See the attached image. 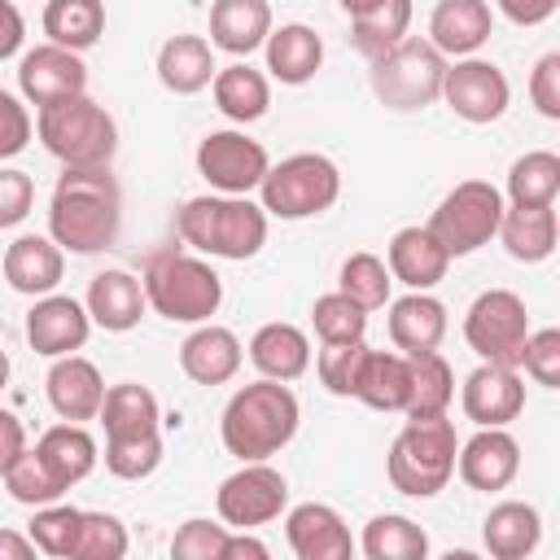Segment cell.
<instances>
[{
	"instance_id": "1",
	"label": "cell",
	"mask_w": 560,
	"mask_h": 560,
	"mask_svg": "<svg viewBox=\"0 0 560 560\" xmlns=\"http://www.w3.org/2000/svg\"><path fill=\"white\" fill-rule=\"evenodd\" d=\"M122 188L109 166H66L48 201V236L70 254H101L118 241Z\"/></svg>"
},
{
	"instance_id": "2",
	"label": "cell",
	"mask_w": 560,
	"mask_h": 560,
	"mask_svg": "<svg viewBox=\"0 0 560 560\" xmlns=\"http://www.w3.org/2000/svg\"><path fill=\"white\" fill-rule=\"evenodd\" d=\"M298 420H302V407H298V394L289 389V381H249L241 385L228 407H223V420H219V438L228 446V455H236L241 464L249 459H271L276 451H284L298 433Z\"/></svg>"
},
{
	"instance_id": "3",
	"label": "cell",
	"mask_w": 560,
	"mask_h": 560,
	"mask_svg": "<svg viewBox=\"0 0 560 560\" xmlns=\"http://www.w3.org/2000/svg\"><path fill=\"white\" fill-rule=\"evenodd\" d=\"M175 232L184 245L210 258L245 262L267 245V210L249 197H228V192H206L179 206Z\"/></svg>"
},
{
	"instance_id": "4",
	"label": "cell",
	"mask_w": 560,
	"mask_h": 560,
	"mask_svg": "<svg viewBox=\"0 0 560 560\" xmlns=\"http://www.w3.org/2000/svg\"><path fill=\"white\" fill-rule=\"evenodd\" d=\"M455 451H459V438L446 416H407V424L398 429L385 455L389 486L411 499L442 494L446 481L455 477Z\"/></svg>"
},
{
	"instance_id": "5",
	"label": "cell",
	"mask_w": 560,
	"mask_h": 560,
	"mask_svg": "<svg viewBox=\"0 0 560 560\" xmlns=\"http://www.w3.org/2000/svg\"><path fill=\"white\" fill-rule=\"evenodd\" d=\"M140 284H144V302L171 324H206L223 306L219 271L184 249H158L144 262Z\"/></svg>"
},
{
	"instance_id": "6",
	"label": "cell",
	"mask_w": 560,
	"mask_h": 560,
	"mask_svg": "<svg viewBox=\"0 0 560 560\" xmlns=\"http://www.w3.org/2000/svg\"><path fill=\"white\" fill-rule=\"evenodd\" d=\"M35 131H39V144L66 166H109L118 153V127L109 109L88 92L39 105Z\"/></svg>"
},
{
	"instance_id": "7",
	"label": "cell",
	"mask_w": 560,
	"mask_h": 560,
	"mask_svg": "<svg viewBox=\"0 0 560 560\" xmlns=\"http://www.w3.org/2000/svg\"><path fill=\"white\" fill-rule=\"evenodd\" d=\"M341 197V171L324 153H293L267 166L258 184V206L271 219H315Z\"/></svg>"
},
{
	"instance_id": "8",
	"label": "cell",
	"mask_w": 560,
	"mask_h": 560,
	"mask_svg": "<svg viewBox=\"0 0 560 560\" xmlns=\"http://www.w3.org/2000/svg\"><path fill=\"white\" fill-rule=\"evenodd\" d=\"M446 57L429 39H398L381 57H372V92L381 105L411 114L442 96Z\"/></svg>"
},
{
	"instance_id": "9",
	"label": "cell",
	"mask_w": 560,
	"mask_h": 560,
	"mask_svg": "<svg viewBox=\"0 0 560 560\" xmlns=\"http://www.w3.org/2000/svg\"><path fill=\"white\" fill-rule=\"evenodd\" d=\"M503 192L490 184V179H459L433 210V219L424 223L438 245L451 254V258H464V254H477L481 245L494 241L499 232V219H503Z\"/></svg>"
},
{
	"instance_id": "10",
	"label": "cell",
	"mask_w": 560,
	"mask_h": 560,
	"mask_svg": "<svg viewBox=\"0 0 560 560\" xmlns=\"http://www.w3.org/2000/svg\"><path fill=\"white\" fill-rule=\"evenodd\" d=\"M529 337V311L525 298L512 289H486L472 298L464 315V341L481 363L521 368V350Z\"/></svg>"
},
{
	"instance_id": "11",
	"label": "cell",
	"mask_w": 560,
	"mask_h": 560,
	"mask_svg": "<svg viewBox=\"0 0 560 560\" xmlns=\"http://www.w3.org/2000/svg\"><path fill=\"white\" fill-rule=\"evenodd\" d=\"M284 508H289V481L267 459L241 464L232 477L219 481V494H214V512L228 529H258L276 521Z\"/></svg>"
},
{
	"instance_id": "12",
	"label": "cell",
	"mask_w": 560,
	"mask_h": 560,
	"mask_svg": "<svg viewBox=\"0 0 560 560\" xmlns=\"http://www.w3.org/2000/svg\"><path fill=\"white\" fill-rule=\"evenodd\" d=\"M267 166H271L267 149H262L258 140H249L245 131H236V127L206 131L201 144H197V175H201L214 192H228V197H249V192H258Z\"/></svg>"
},
{
	"instance_id": "13",
	"label": "cell",
	"mask_w": 560,
	"mask_h": 560,
	"mask_svg": "<svg viewBox=\"0 0 560 560\" xmlns=\"http://www.w3.org/2000/svg\"><path fill=\"white\" fill-rule=\"evenodd\" d=\"M442 101L451 105L455 118H464L472 127H486V122H494V118L508 114L512 83L486 57H455L446 66V74H442Z\"/></svg>"
},
{
	"instance_id": "14",
	"label": "cell",
	"mask_w": 560,
	"mask_h": 560,
	"mask_svg": "<svg viewBox=\"0 0 560 560\" xmlns=\"http://www.w3.org/2000/svg\"><path fill=\"white\" fill-rule=\"evenodd\" d=\"M459 407L477 429H508L525 411V381L521 368L503 363H481L468 372L459 389Z\"/></svg>"
},
{
	"instance_id": "15",
	"label": "cell",
	"mask_w": 560,
	"mask_h": 560,
	"mask_svg": "<svg viewBox=\"0 0 560 560\" xmlns=\"http://www.w3.org/2000/svg\"><path fill=\"white\" fill-rule=\"evenodd\" d=\"M18 92L35 109L52 105L61 96H79V92H88V66L79 52L61 48V44H35L18 61Z\"/></svg>"
},
{
	"instance_id": "16",
	"label": "cell",
	"mask_w": 560,
	"mask_h": 560,
	"mask_svg": "<svg viewBox=\"0 0 560 560\" xmlns=\"http://www.w3.org/2000/svg\"><path fill=\"white\" fill-rule=\"evenodd\" d=\"M88 332H92V315L79 298H66V293H44L35 298V306L26 311V341L35 354L44 359H57V354H74L88 346Z\"/></svg>"
},
{
	"instance_id": "17",
	"label": "cell",
	"mask_w": 560,
	"mask_h": 560,
	"mask_svg": "<svg viewBox=\"0 0 560 560\" xmlns=\"http://www.w3.org/2000/svg\"><path fill=\"white\" fill-rule=\"evenodd\" d=\"M455 472L468 490H508L521 472V446L508 429H477L459 451H455Z\"/></svg>"
},
{
	"instance_id": "18",
	"label": "cell",
	"mask_w": 560,
	"mask_h": 560,
	"mask_svg": "<svg viewBox=\"0 0 560 560\" xmlns=\"http://www.w3.org/2000/svg\"><path fill=\"white\" fill-rule=\"evenodd\" d=\"M44 389H48V407L74 424L96 420V411L105 402V376L83 354H57L48 376H44Z\"/></svg>"
},
{
	"instance_id": "19",
	"label": "cell",
	"mask_w": 560,
	"mask_h": 560,
	"mask_svg": "<svg viewBox=\"0 0 560 560\" xmlns=\"http://www.w3.org/2000/svg\"><path fill=\"white\" fill-rule=\"evenodd\" d=\"M284 538L298 560H350L354 538L337 508L328 503H298L284 516Z\"/></svg>"
},
{
	"instance_id": "20",
	"label": "cell",
	"mask_w": 560,
	"mask_h": 560,
	"mask_svg": "<svg viewBox=\"0 0 560 560\" xmlns=\"http://www.w3.org/2000/svg\"><path fill=\"white\" fill-rule=\"evenodd\" d=\"M241 359H245V350H241L236 332L223 324H210V319L197 324L179 346V368L192 385H228L241 372Z\"/></svg>"
},
{
	"instance_id": "21",
	"label": "cell",
	"mask_w": 560,
	"mask_h": 560,
	"mask_svg": "<svg viewBox=\"0 0 560 560\" xmlns=\"http://www.w3.org/2000/svg\"><path fill=\"white\" fill-rule=\"evenodd\" d=\"M4 280L9 289L26 293V298H44L61 284L66 276V249L52 241V236H39V232H26L18 236L9 249H4Z\"/></svg>"
},
{
	"instance_id": "22",
	"label": "cell",
	"mask_w": 560,
	"mask_h": 560,
	"mask_svg": "<svg viewBox=\"0 0 560 560\" xmlns=\"http://www.w3.org/2000/svg\"><path fill=\"white\" fill-rule=\"evenodd\" d=\"M494 31L486 0H438L429 13V44L442 57H472Z\"/></svg>"
},
{
	"instance_id": "23",
	"label": "cell",
	"mask_w": 560,
	"mask_h": 560,
	"mask_svg": "<svg viewBox=\"0 0 560 560\" xmlns=\"http://www.w3.org/2000/svg\"><path fill=\"white\" fill-rule=\"evenodd\" d=\"M385 267L398 284L407 289H433L442 284L446 267H451V254L438 245V236L429 228H398L389 236V249H385Z\"/></svg>"
},
{
	"instance_id": "24",
	"label": "cell",
	"mask_w": 560,
	"mask_h": 560,
	"mask_svg": "<svg viewBox=\"0 0 560 560\" xmlns=\"http://www.w3.org/2000/svg\"><path fill=\"white\" fill-rule=\"evenodd\" d=\"M389 319L385 332L398 346V354H416V350H438L446 337V306L429 293V289H411L398 302H385Z\"/></svg>"
},
{
	"instance_id": "25",
	"label": "cell",
	"mask_w": 560,
	"mask_h": 560,
	"mask_svg": "<svg viewBox=\"0 0 560 560\" xmlns=\"http://www.w3.org/2000/svg\"><path fill=\"white\" fill-rule=\"evenodd\" d=\"M88 315H92V324L96 328H105V332H131L140 319H144V284H140V276H131V271H101V276H92V284H88Z\"/></svg>"
},
{
	"instance_id": "26",
	"label": "cell",
	"mask_w": 560,
	"mask_h": 560,
	"mask_svg": "<svg viewBox=\"0 0 560 560\" xmlns=\"http://www.w3.org/2000/svg\"><path fill=\"white\" fill-rule=\"evenodd\" d=\"M481 542L494 560H525L538 551L542 542V516L534 503H521V499H503L486 512L481 521Z\"/></svg>"
},
{
	"instance_id": "27",
	"label": "cell",
	"mask_w": 560,
	"mask_h": 560,
	"mask_svg": "<svg viewBox=\"0 0 560 560\" xmlns=\"http://www.w3.org/2000/svg\"><path fill=\"white\" fill-rule=\"evenodd\" d=\"M271 35V4L267 0H214L210 4V48L232 57H249Z\"/></svg>"
},
{
	"instance_id": "28",
	"label": "cell",
	"mask_w": 560,
	"mask_h": 560,
	"mask_svg": "<svg viewBox=\"0 0 560 560\" xmlns=\"http://www.w3.org/2000/svg\"><path fill=\"white\" fill-rule=\"evenodd\" d=\"M262 52H267V70H271V79L289 83V88L311 83V79L319 74V66H324V39H319L306 22L271 26Z\"/></svg>"
},
{
	"instance_id": "29",
	"label": "cell",
	"mask_w": 560,
	"mask_h": 560,
	"mask_svg": "<svg viewBox=\"0 0 560 560\" xmlns=\"http://www.w3.org/2000/svg\"><path fill=\"white\" fill-rule=\"evenodd\" d=\"M214 48L201 35H171L158 48V79L175 96H197L214 79Z\"/></svg>"
},
{
	"instance_id": "30",
	"label": "cell",
	"mask_w": 560,
	"mask_h": 560,
	"mask_svg": "<svg viewBox=\"0 0 560 560\" xmlns=\"http://www.w3.org/2000/svg\"><path fill=\"white\" fill-rule=\"evenodd\" d=\"M494 236L516 262H542L556 254V236H560L556 206H503Z\"/></svg>"
},
{
	"instance_id": "31",
	"label": "cell",
	"mask_w": 560,
	"mask_h": 560,
	"mask_svg": "<svg viewBox=\"0 0 560 560\" xmlns=\"http://www.w3.org/2000/svg\"><path fill=\"white\" fill-rule=\"evenodd\" d=\"M249 363L271 381H298L311 368V341L298 324L271 319L249 337Z\"/></svg>"
},
{
	"instance_id": "32",
	"label": "cell",
	"mask_w": 560,
	"mask_h": 560,
	"mask_svg": "<svg viewBox=\"0 0 560 560\" xmlns=\"http://www.w3.org/2000/svg\"><path fill=\"white\" fill-rule=\"evenodd\" d=\"M35 451H39V459L48 464V472L61 481V490L79 486V481L96 468V459H101L96 438H92L83 424H74V420H61V424L44 429L39 442H35Z\"/></svg>"
},
{
	"instance_id": "33",
	"label": "cell",
	"mask_w": 560,
	"mask_h": 560,
	"mask_svg": "<svg viewBox=\"0 0 560 560\" xmlns=\"http://www.w3.org/2000/svg\"><path fill=\"white\" fill-rule=\"evenodd\" d=\"M96 420L105 424V442L109 438H144V433H162V407L158 394L149 385L122 381L105 389V402L96 411Z\"/></svg>"
},
{
	"instance_id": "34",
	"label": "cell",
	"mask_w": 560,
	"mask_h": 560,
	"mask_svg": "<svg viewBox=\"0 0 560 560\" xmlns=\"http://www.w3.org/2000/svg\"><path fill=\"white\" fill-rule=\"evenodd\" d=\"M210 92H214L219 114L232 118V122H241V127H245V122H258V118L267 114V105H271V83H267V74L254 70L249 61H232V66L214 70Z\"/></svg>"
},
{
	"instance_id": "35",
	"label": "cell",
	"mask_w": 560,
	"mask_h": 560,
	"mask_svg": "<svg viewBox=\"0 0 560 560\" xmlns=\"http://www.w3.org/2000/svg\"><path fill=\"white\" fill-rule=\"evenodd\" d=\"M407 394H411V372H407V354L398 350H368L354 398L368 402L372 411H407Z\"/></svg>"
},
{
	"instance_id": "36",
	"label": "cell",
	"mask_w": 560,
	"mask_h": 560,
	"mask_svg": "<svg viewBox=\"0 0 560 560\" xmlns=\"http://www.w3.org/2000/svg\"><path fill=\"white\" fill-rule=\"evenodd\" d=\"M359 551L368 560H424L429 556V534L402 512H381L363 525Z\"/></svg>"
},
{
	"instance_id": "37",
	"label": "cell",
	"mask_w": 560,
	"mask_h": 560,
	"mask_svg": "<svg viewBox=\"0 0 560 560\" xmlns=\"http://www.w3.org/2000/svg\"><path fill=\"white\" fill-rule=\"evenodd\" d=\"M44 35H48V44L83 52L105 35V4L101 0H48L44 4Z\"/></svg>"
},
{
	"instance_id": "38",
	"label": "cell",
	"mask_w": 560,
	"mask_h": 560,
	"mask_svg": "<svg viewBox=\"0 0 560 560\" xmlns=\"http://www.w3.org/2000/svg\"><path fill=\"white\" fill-rule=\"evenodd\" d=\"M407 372H411V394H407L402 416H446V407L455 398L451 363L438 350H416V354H407Z\"/></svg>"
},
{
	"instance_id": "39",
	"label": "cell",
	"mask_w": 560,
	"mask_h": 560,
	"mask_svg": "<svg viewBox=\"0 0 560 560\" xmlns=\"http://www.w3.org/2000/svg\"><path fill=\"white\" fill-rule=\"evenodd\" d=\"M407 26H411V0H376L372 9H363V13L350 18L354 48L368 61L381 57L385 48H394L398 39H407Z\"/></svg>"
},
{
	"instance_id": "40",
	"label": "cell",
	"mask_w": 560,
	"mask_h": 560,
	"mask_svg": "<svg viewBox=\"0 0 560 560\" xmlns=\"http://www.w3.org/2000/svg\"><path fill=\"white\" fill-rule=\"evenodd\" d=\"M560 192V158L551 149H534L508 171V206H556Z\"/></svg>"
},
{
	"instance_id": "41",
	"label": "cell",
	"mask_w": 560,
	"mask_h": 560,
	"mask_svg": "<svg viewBox=\"0 0 560 560\" xmlns=\"http://www.w3.org/2000/svg\"><path fill=\"white\" fill-rule=\"evenodd\" d=\"M389 284H394V276H389L385 258H376V254H368V249L350 254V258L341 262V276H337V289H341L350 302H359L363 311H381V306L389 302Z\"/></svg>"
},
{
	"instance_id": "42",
	"label": "cell",
	"mask_w": 560,
	"mask_h": 560,
	"mask_svg": "<svg viewBox=\"0 0 560 560\" xmlns=\"http://www.w3.org/2000/svg\"><path fill=\"white\" fill-rule=\"evenodd\" d=\"M4 490L18 499V503H26V508H44V503H57L66 490H61V481L48 472V464L39 459V451L35 446H26L4 472Z\"/></svg>"
},
{
	"instance_id": "43",
	"label": "cell",
	"mask_w": 560,
	"mask_h": 560,
	"mask_svg": "<svg viewBox=\"0 0 560 560\" xmlns=\"http://www.w3.org/2000/svg\"><path fill=\"white\" fill-rule=\"evenodd\" d=\"M311 328H315V337H319L324 346H332V341H359V337L368 332V311H363L359 302H350V298L337 289V293L315 298V306H311Z\"/></svg>"
},
{
	"instance_id": "44",
	"label": "cell",
	"mask_w": 560,
	"mask_h": 560,
	"mask_svg": "<svg viewBox=\"0 0 560 560\" xmlns=\"http://www.w3.org/2000/svg\"><path fill=\"white\" fill-rule=\"evenodd\" d=\"M127 556V525L114 512H83L70 560H122Z\"/></svg>"
},
{
	"instance_id": "45",
	"label": "cell",
	"mask_w": 560,
	"mask_h": 560,
	"mask_svg": "<svg viewBox=\"0 0 560 560\" xmlns=\"http://www.w3.org/2000/svg\"><path fill=\"white\" fill-rule=\"evenodd\" d=\"M79 516H83V508H70V503L35 508V516L26 525L35 551H44L52 560H70V547H74V534H79Z\"/></svg>"
},
{
	"instance_id": "46",
	"label": "cell",
	"mask_w": 560,
	"mask_h": 560,
	"mask_svg": "<svg viewBox=\"0 0 560 560\" xmlns=\"http://www.w3.org/2000/svg\"><path fill=\"white\" fill-rule=\"evenodd\" d=\"M368 350L372 346L363 337L359 341H332V346H324L319 359H315V372H319L324 389L337 394V398H354V385H359V372H363Z\"/></svg>"
},
{
	"instance_id": "47",
	"label": "cell",
	"mask_w": 560,
	"mask_h": 560,
	"mask_svg": "<svg viewBox=\"0 0 560 560\" xmlns=\"http://www.w3.org/2000/svg\"><path fill=\"white\" fill-rule=\"evenodd\" d=\"M162 464V433H144V438H109L105 442V468L118 481H144L149 472H158Z\"/></svg>"
},
{
	"instance_id": "48",
	"label": "cell",
	"mask_w": 560,
	"mask_h": 560,
	"mask_svg": "<svg viewBox=\"0 0 560 560\" xmlns=\"http://www.w3.org/2000/svg\"><path fill=\"white\" fill-rule=\"evenodd\" d=\"M223 542H228V525L192 516L175 529L171 538V556L175 560H223Z\"/></svg>"
},
{
	"instance_id": "49",
	"label": "cell",
	"mask_w": 560,
	"mask_h": 560,
	"mask_svg": "<svg viewBox=\"0 0 560 560\" xmlns=\"http://www.w3.org/2000/svg\"><path fill=\"white\" fill-rule=\"evenodd\" d=\"M521 368L534 385L542 389H560V328H538L525 337L521 350Z\"/></svg>"
},
{
	"instance_id": "50",
	"label": "cell",
	"mask_w": 560,
	"mask_h": 560,
	"mask_svg": "<svg viewBox=\"0 0 560 560\" xmlns=\"http://www.w3.org/2000/svg\"><path fill=\"white\" fill-rule=\"evenodd\" d=\"M31 131H35V122H31L26 101L13 96L9 88H0V162L4 158H18L31 144Z\"/></svg>"
},
{
	"instance_id": "51",
	"label": "cell",
	"mask_w": 560,
	"mask_h": 560,
	"mask_svg": "<svg viewBox=\"0 0 560 560\" xmlns=\"http://www.w3.org/2000/svg\"><path fill=\"white\" fill-rule=\"evenodd\" d=\"M35 206V179L18 166L0 171V228H18Z\"/></svg>"
},
{
	"instance_id": "52",
	"label": "cell",
	"mask_w": 560,
	"mask_h": 560,
	"mask_svg": "<svg viewBox=\"0 0 560 560\" xmlns=\"http://www.w3.org/2000/svg\"><path fill=\"white\" fill-rule=\"evenodd\" d=\"M529 101L542 118H560V52L538 57V66L529 74Z\"/></svg>"
},
{
	"instance_id": "53",
	"label": "cell",
	"mask_w": 560,
	"mask_h": 560,
	"mask_svg": "<svg viewBox=\"0 0 560 560\" xmlns=\"http://www.w3.org/2000/svg\"><path fill=\"white\" fill-rule=\"evenodd\" d=\"M499 4V13L508 18V22H516V26H542L556 9H560V0H494Z\"/></svg>"
},
{
	"instance_id": "54",
	"label": "cell",
	"mask_w": 560,
	"mask_h": 560,
	"mask_svg": "<svg viewBox=\"0 0 560 560\" xmlns=\"http://www.w3.org/2000/svg\"><path fill=\"white\" fill-rule=\"evenodd\" d=\"M22 39H26L22 9L13 0H0V61H9L13 52H22Z\"/></svg>"
},
{
	"instance_id": "55",
	"label": "cell",
	"mask_w": 560,
	"mask_h": 560,
	"mask_svg": "<svg viewBox=\"0 0 560 560\" xmlns=\"http://www.w3.org/2000/svg\"><path fill=\"white\" fill-rule=\"evenodd\" d=\"M22 451H26V424H22L13 411L0 407V472H4Z\"/></svg>"
},
{
	"instance_id": "56",
	"label": "cell",
	"mask_w": 560,
	"mask_h": 560,
	"mask_svg": "<svg viewBox=\"0 0 560 560\" xmlns=\"http://www.w3.org/2000/svg\"><path fill=\"white\" fill-rule=\"evenodd\" d=\"M267 542H258L249 529H228V542H223V560H267Z\"/></svg>"
},
{
	"instance_id": "57",
	"label": "cell",
	"mask_w": 560,
	"mask_h": 560,
	"mask_svg": "<svg viewBox=\"0 0 560 560\" xmlns=\"http://www.w3.org/2000/svg\"><path fill=\"white\" fill-rule=\"evenodd\" d=\"M35 556V542L31 534H18V529H0V560H31Z\"/></svg>"
},
{
	"instance_id": "58",
	"label": "cell",
	"mask_w": 560,
	"mask_h": 560,
	"mask_svg": "<svg viewBox=\"0 0 560 560\" xmlns=\"http://www.w3.org/2000/svg\"><path fill=\"white\" fill-rule=\"evenodd\" d=\"M337 4H341V9H346V13L354 18V13H363V9H372L376 0H337Z\"/></svg>"
},
{
	"instance_id": "59",
	"label": "cell",
	"mask_w": 560,
	"mask_h": 560,
	"mask_svg": "<svg viewBox=\"0 0 560 560\" xmlns=\"http://www.w3.org/2000/svg\"><path fill=\"white\" fill-rule=\"evenodd\" d=\"M4 385H9V354L0 350V389H4Z\"/></svg>"
}]
</instances>
